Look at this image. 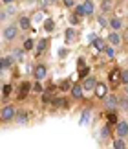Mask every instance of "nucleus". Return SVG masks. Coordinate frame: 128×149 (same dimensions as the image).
<instances>
[{"label":"nucleus","instance_id":"1","mask_svg":"<svg viewBox=\"0 0 128 149\" xmlns=\"http://www.w3.org/2000/svg\"><path fill=\"white\" fill-rule=\"evenodd\" d=\"M17 33H19V28H17L15 24L4 28V39H6V41H13V39L17 37Z\"/></svg>","mask_w":128,"mask_h":149},{"label":"nucleus","instance_id":"2","mask_svg":"<svg viewBox=\"0 0 128 149\" xmlns=\"http://www.w3.org/2000/svg\"><path fill=\"white\" fill-rule=\"evenodd\" d=\"M0 118L4 120V122H9V120H13L15 118V109L11 107V105H6L2 109V112H0Z\"/></svg>","mask_w":128,"mask_h":149},{"label":"nucleus","instance_id":"3","mask_svg":"<svg viewBox=\"0 0 128 149\" xmlns=\"http://www.w3.org/2000/svg\"><path fill=\"white\" fill-rule=\"evenodd\" d=\"M115 133H117L119 138H125V136L128 134V123L126 122H119L117 127H115Z\"/></svg>","mask_w":128,"mask_h":149},{"label":"nucleus","instance_id":"4","mask_svg":"<svg viewBox=\"0 0 128 149\" xmlns=\"http://www.w3.org/2000/svg\"><path fill=\"white\" fill-rule=\"evenodd\" d=\"M108 79H110V83H112V85H119L121 83V70H119V68H114V70L110 72Z\"/></svg>","mask_w":128,"mask_h":149},{"label":"nucleus","instance_id":"5","mask_svg":"<svg viewBox=\"0 0 128 149\" xmlns=\"http://www.w3.org/2000/svg\"><path fill=\"white\" fill-rule=\"evenodd\" d=\"M46 72H48V68H46L44 65H39L37 68H35V79H37V81H40V79H44L46 77Z\"/></svg>","mask_w":128,"mask_h":149},{"label":"nucleus","instance_id":"6","mask_svg":"<svg viewBox=\"0 0 128 149\" xmlns=\"http://www.w3.org/2000/svg\"><path fill=\"white\" fill-rule=\"evenodd\" d=\"M95 85H97V81H95L94 77H84L83 88H84V90H95Z\"/></svg>","mask_w":128,"mask_h":149},{"label":"nucleus","instance_id":"7","mask_svg":"<svg viewBox=\"0 0 128 149\" xmlns=\"http://www.w3.org/2000/svg\"><path fill=\"white\" fill-rule=\"evenodd\" d=\"M83 92H84V88H83V85H73V87H72V96H73V98L75 100H81V98H83Z\"/></svg>","mask_w":128,"mask_h":149},{"label":"nucleus","instance_id":"8","mask_svg":"<svg viewBox=\"0 0 128 149\" xmlns=\"http://www.w3.org/2000/svg\"><path fill=\"white\" fill-rule=\"evenodd\" d=\"M108 42L112 44V46H119V44H121V37H119V33H117V31H112V33L108 35Z\"/></svg>","mask_w":128,"mask_h":149},{"label":"nucleus","instance_id":"9","mask_svg":"<svg viewBox=\"0 0 128 149\" xmlns=\"http://www.w3.org/2000/svg\"><path fill=\"white\" fill-rule=\"evenodd\" d=\"M104 103H106V107H108V109H115V107L119 105V100H117V96L110 94L108 98H106V101H104Z\"/></svg>","mask_w":128,"mask_h":149},{"label":"nucleus","instance_id":"10","mask_svg":"<svg viewBox=\"0 0 128 149\" xmlns=\"http://www.w3.org/2000/svg\"><path fill=\"white\" fill-rule=\"evenodd\" d=\"M95 96L97 98H106V85L97 83L95 85Z\"/></svg>","mask_w":128,"mask_h":149},{"label":"nucleus","instance_id":"11","mask_svg":"<svg viewBox=\"0 0 128 149\" xmlns=\"http://www.w3.org/2000/svg\"><path fill=\"white\" fill-rule=\"evenodd\" d=\"M30 88H31V85H30V83H26V81L22 83L20 87H19V100H20V98H26V94L30 92Z\"/></svg>","mask_w":128,"mask_h":149},{"label":"nucleus","instance_id":"12","mask_svg":"<svg viewBox=\"0 0 128 149\" xmlns=\"http://www.w3.org/2000/svg\"><path fill=\"white\" fill-rule=\"evenodd\" d=\"M83 6H84V13H86V15H94L95 6H94V2H92V0H86Z\"/></svg>","mask_w":128,"mask_h":149},{"label":"nucleus","instance_id":"13","mask_svg":"<svg viewBox=\"0 0 128 149\" xmlns=\"http://www.w3.org/2000/svg\"><path fill=\"white\" fill-rule=\"evenodd\" d=\"M19 26H20V30H30V26H31V20L28 19V17H20V20H19Z\"/></svg>","mask_w":128,"mask_h":149},{"label":"nucleus","instance_id":"14","mask_svg":"<svg viewBox=\"0 0 128 149\" xmlns=\"http://www.w3.org/2000/svg\"><path fill=\"white\" fill-rule=\"evenodd\" d=\"M110 26H112L114 31H117V30L123 28V20H121V19H112V20H110Z\"/></svg>","mask_w":128,"mask_h":149},{"label":"nucleus","instance_id":"15","mask_svg":"<svg viewBox=\"0 0 128 149\" xmlns=\"http://www.w3.org/2000/svg\"><path fill=\"white\" fill-rule=\"evenodd\" d=\"M46 46H48V41H46V39L39 41V46H37V52H35V55H40V54H42V52L46 50Z\"/></svg>","mask_w":128,"mask_h":149},{"label":"nucleus","instance_id":"16","mask_svg":"<svg viewBox=\"0 0 128 149\" xmlns=\"http://www.w3.org/2000/svg\"><path fill=\"white\" fill-rule=\"evenodd\" d=\"M101 9H103V13H108V11L112 9V0H103Z\"/></svg>","mask_w":128,"mask_h":149},{"label":"nucleus","instance_id":"17","mask_svg":"<svg viewBox=\"0 0 128 149\" xmlns=\"http://www.w3.org/2000/svg\"><path fill=\"white\" fill-rule=\"evenodd\" d=\"M44 30H46V31H53V30H55V22L51 20V19H48V20L44 22Z\"/></svg>","mask_w":128,"mask_h":149},{"label":"nucleus","instance_id":"18","mask_svg":"<svg viewBox=\"0 0 128 149\" xmlns=\"http://www.w3.org/2000/svg\"><path fill=\"white\" fill-rule=\"evenodd\" d=\"M114 147H115V149H125V147H126L125 138H117V140L114 142Z\"/></svg>","mask_w":128,"mask_h":149},{"label":"nucleus","instance_id":"19","mask_svg":"<svg viewBox=\"0 0 128 149\" xmlns=\"http://www.w3.org/2000/svg\"><path fill=\"white\" fill-rule=\"evenodd\" d=\"M75 15L79 17H86V13H84V6H75Z\"/></svg>","mask_w":128,"mask_h":149},{"label":"nucleus","instance_id":"20","mask_svg":"<svg viewBox=\"0 0 128 149\" xmlns=\"http://www.w3.org/2000/svg\"><path fill=\"white\" fill-rule=\"evenodd\" d=\"M88 72H90V68H88V66H83V68H81V72H79V77H81V79L88 77Z\"/></svg>","mask_w":128,"mask_h":149},{"label":"nucleus","instance_id":"21","mask_svg":"<svg viewBox=\"0 0 128 149\" xmlns=\"http://www.w3.org/2000/svg\"><path fill=\"white\" fill-rule=\"evenodd\" d=\"M94 44H95L97 50H104V48H106V46H104V41H103V39H95Z\"/></svg>","mask_w":128,"mask_h":149},{"label":"nucleus","instance_id":"22","mask_svg":"<svg viewBox=\"0 0 128 149\" xmlns=\"http://www.w3.org/2000/svg\"><path fill=\"white\" fill-rule=\"evenodd\" d=\"M11 90H13V87H11V85H4V87H2V94H4V96H9Z\"/></svg>","mask_w":128,"mask_h":149},{"label":"nucleus","instance_id":"23","mask_svg":"<svg viewBox=\"0 0 128 149\" xmlns=\"http://www.w3.org/2000/svg\"><path fill=\"white\" fill-rule=\"evenodd\" d=\"M53 105H57V107L66 105V98H57V100H53Z\"/></svg>","mask_w":128,"mask_h":149},{"label":"nucleus","instance_id":"24","mask_svg":"<svg viewBox=\"0 0 128 149\" xmlns=\"http://www.w3.org/2000/svg\"><path fill=\"white\" fill-rule=\"evenodd\" d=\"M121 83L128 85V70H123V72H121Z\"/></svg>","mask_w":128,"mask_h":149},{"label":"nucleus","instance_id":"25","mask_svg":"<svg viewBox=\"0 0 128 149\" xmlns=\"http://www.w3.org/2000/svg\"><path fill=\"white\" fill-rule=\"evenodd\" d=\"M108 122L110 123H117V114H115V112H110L108 114Z\"/></svg>","mask_w":128,"mask_h":149},{"label":"nucleus","instance_id":"26","mask_svg":"<svg viewBox=\"0 0 128 149\" xmlns=\"http://www.w3.org/2000/svg\"><path fill=\"white\" fill-rule=\"evenodd\" d=\"M33 46H35V44H33V39H28V41L24 42V50H33Z\"/></svg>","mask_w":128,"mask_h":149},{"label":"nucleus","instance_id":"27","mask_svg":"<svg viewBox=\"0 0 128 149\" xmlns=\"http://www.w3.org/2000/svg\"><path fill=\"white\" fill-rule=\"evenodd\" d=\"M13 55H15V59H22L24 57V50H15Z\"/></svg>","mask_w":128,"mask_h":149},{"label":"nucleus","instance_id":"28","mask_svg":"<svg viewBox=\"0 0 128 149\" xmlns=\"http://www.w3.org/2000/svg\"><path fill=\"white\" fill-rule=\"evenodd\" d=\"M104 52H106V55H108V59H112V57L115 55V52H114V48H108V46H106V48H104Z\"/></svg>","mask_w":128,"mask_h":149},{"label":"nucleus","instance_id":"29","mask_svg":"<svg viewBox=\"0 0 128 149\" xmlns=\"http://www.w3.org/2000/svg\"><path fill=\"white\" fill-rule=\"evenodd\" d=\"M11 66V57H6V59H2V68H8Z\"/></svg>","mask_w":128,"mask_h":149},{"label":"nucleus","instance_id":"30","mask_svg":"<svg viewBox=\"0 0 128 149\" xmlns=\"http://www.w3.org/2000/svg\"><path fill=\"white\" fill-rule=\"evenodd\" d=\"M31 88L35 90V92H42V85H40L39 81H37V83H35V85H33V87H31Z\"/></svg>","mask_w":128,"mask_h":149},{"label":"nucleus","instance_id":"31","mask_svg":"<svg viewBox=\"0 0 128 149\" xmlns=\"http://www.w3.org/2000/svg\"><path fill=\"white\" fill-rule=\"evenodd\" d=\"M73 35H75V31L72 30V28H70V30L66 31V39H68V41H72V39H73Z\"/></svg>","mask_w":128,"mask_h":149},{"label":"nucleus","instance_id":"32","mask_svg":"<svg viewBox=\"0 0 128 149\" xmlns=\"http://www.w3.org/2000/svg\"><path fill=\"white\" fill-rule=\"evenodd\" d=\"M26 120H28V116H26L24 112H22V114H19V123H26Z\"/></svg>","mask_w":128,"mask_h":149},{"label":"nucleus","instance_id":"33","mask_svg":"<svg viewBox=\"0 0 128 149\" xmlns=\"http://www.w3.org/2000/svg\"><path fill=\"white\" fill-rule=\"evenodd\" d=\"M103 136H108L110 134V125H104V127H103V133H101Z\"/></svg>","mask_w":128,"mask_h":149},{"label":"nucleus","instance_id":"34","mask_svg":"<svg viewBox=\"0 0 128 149\" xmlns=\"http://www.w3.org/2000/svg\"><path fill=\"white\" fill-rule=\"evenodd\" d=\"M59 88H61V90H68V88H72V87H70V81H64Z\"/></svg>","mask_w":128,"mask_h":149},{"label":"nucleus","instance_id":"35","mask_svg":"<svg viewBox=\"0 0 128 149\" xmlns=\"http://www.w3.org/2000/svg\"><path fill=\"white\" fill-rule=\"evenodd\" d=\"M42 101H44V103H50V101H51V96H50L48 92H44V96H42Z\"/></svg>","mask_w":128,"mask_h":149},{"label":"nucleus","instance_id":"36","mask_svg":"<svg viewBox=\"0 0 128 149\" xmlns=\"http://www.w3.org/2000/svg\"><path fill=\"white\" fill-rule=\"evenodd\" d=\"M70 22H72V24H77V22H79V17L73 13V15H72V19H70Z\"/></svg>","mask_w":128,"mask_h":149},{"label":"nucleus","instance_id":"37","mask_svg":"<svg viewBox=\"0 0 128 149\" xmlns=\"http://www.w3.org/2000/svg\"><path fill=\"white\" fill-rule=\"evenodd\" d=\"M64 6H68V8H73V0H62Z\"/></svg>","mask_w":128,"mask_h":149},{"label":"nucleus","instance_id":"38","mask_svg":"<svg viewBox=\"0 0 128 149\" xmlns=\"http://www.w3.org/2000/svg\"><path fill=\"white\" fill-rule=\"evenodd\" d=\"M88 116H90V114L84 112V114H83V120H81V123H86V122H88Z\"/></svg>","mask_w":128,"mask_h":149},{"label":"nucleus","instance_id":"39","mask_svg":"<svg viewBox=\"0 0 128 149\" xmlns=\"http://www.w3.org/2000/svg\"><path fill=\"white\" fill-rule=\"evenodd\" d=\"M119 105L121 107H128V100H119Z\"/></svg>","mask_w":128,"mask_h":149},{"label":"nucleus","instance_id":"40","mask_svg":"<svg viewBox=\"0 0 128 149\" xmlns=\"http://www.w3.org/2000/svg\"><path fill=\"white\" fill-rule=\"evenodd\" d=\"M99 22H101L103 26H106V19H104V17H99Z\"/></svg>","mask_w":128,"mask_h":149},{"label":"nucleus","instance_id":"41","mask_svg":"<svg viewBox=\"0 0 128 149\" xmlns=\"http://www.w3.org/2000/svg\"><path fill=\"white\" fill-rule=\"evenodd\" d=\"M2 2H4V4H8V6H9V4H13V2H15V0H2Z\"/></svg>","mask_w":128,"mask_h":149},{"label":"nucleus","instance_id":"42","mask_svg":"<svg viewBox=\"0 0 128 149\" xmlns=\"http://www.w3.org/2000/svg\"><path fill=\"white\" fill-rule=\"evenodd\" d=\"M125 88H126V98H128V85H126V87H125Z\"/></svg>","mask_w":128,"mask_h":149},{"label":"nucleus","instance_id":"43","mask_svg":"<svg viewBox=\"0 0 128 149\" xmlns=\"http://www.w3.org/2000/svg\"><path fill=\"white\" fill-rule=\"evenodd\" d=\"M125 39H126V42H128V31H126V35H125Z\"/></svg>","mask_w":128,"mask_h":149},{"label":"nucleus","instance_id":"44","mask_svg":"<svg viewBox=\"0 0 128 149\" xmlns=\"http://www.w3.org/2000/svg\"><path fill=\"white\" fill-rule=\"evenodd\" d=\"M0 70H2V59H0Z\"/></svg>","mask_w":128,"mask_h":149}]
</instances>
